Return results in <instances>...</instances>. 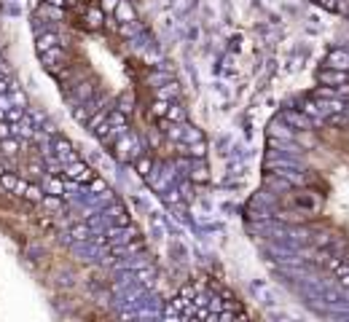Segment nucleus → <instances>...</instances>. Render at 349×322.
<instances>
[{"mask_svg": "<svg viewBox=\"0 0 349 322\" xmlns=\"http://www.w3.org/2000/svg\"><path fill=\"white\" fill-rule=\"evenodd\" d=\"M191 177H193V180H199V183H204V180H207V172H204V169H199V172H193Z\"/></svg>", "mask_w": 349, "mask_h": 322, "instance_id": "26", "label": "nucleus"}, {"mask_svg": "<svg viewBox=\"0 0 349 322\" xmlns=\"http://www.w3.org/2000/svg\"><path fill=\"white\" fill-rule=\"evenodd\" d=\"M43 204H46V207H51V209H57L62 204V199H59V193H51V196H43Z\"/></svg>", "mask_w": 349, "mask_h": 322, "instance_id": "12", "label": "nucleus"}, {"mask_svg": "<svg viewBox=\"0 0 349 322\" xmlns=\"http://www.w3.org/2000/svg\"><path fill=\"white\" fill-rule=\"evenodd\" d=\"M3 148H6V153H14V151H17V143H14V140H9V137H6V143H3Z\"/></svg>", "mask_w": 349, "mask_h": 322, "instance_id": "23", "label": "nucleus"}, {"mask_svg": "<svg viewBox=\"0 0 349 322\" xmlns=\"http://www.w3.org/2000/svg\"><path fill=\"white\" fill-rule=\"evenodd\" d=\"M59 43V35L57 33H43V35H38V51H49V49H54V46Z\"/></svg>", "mask_w": 349, "mask_h": 322, "instance_id": "5", "label": "nucleus"}, {"mask_svg": "<svg viewBox=\"0 0 349 322\" xmlns=\"http://www.w3.org/2000/svg\"><path fill=\"white\" fill-rule=\"evenodd\" d=\"M6 89H9V86H6L3 81H0V91H6Z\"/></svg>", "mask_w": 349, "mask_h": 322, "instance_id": "30", "label": "nucleus"}, {"mask_svg": "<svg viewBox=\"0 0 349 322\" xmlns=\"http://www.w3.org/2000/svg\"><path fill=\"white\" fill-rule=\"evenodd\" d=\"M3 172H6V169H3V164H0V175H3Z\"/></svg>", "mask_w": 349, "mask_h": 322, "instance_id": "31", "label": "nucleus"}, {"mask_svg": "<svg viewBox=\"0 0 349 322\" xmlns=\"http://www.w3.org/2000/svg\"><path fill=\"white\" fill-rule=\"evenodd\" d=\"M188 153H191V156H204V143L199 140L196 145H191V151H188Z\"/></svg>", "mask_w": 349, "mask_h": 322, "instance_id": "18", "label": "nucleus"}, {"mask_svg": "<svg viewBox=\"0 0 349 322\" xmlns=\"http://www.w3.org/2000/svg\"><path fill=\"white\" fill-rule=\"evenodd\" d=\"M167 116H169V119H172V121H183V111H180V108H172V105H169Z\"/></svg>", "mask_w": 349, "mask_h": 322, "instance_id": "15", "label": "nucleus"}, {"mask_svg": "<svg viewBox=\"0 0 349 322\" xmlns=\"http://www.w3.org/2000/svg\"><path fill=\"white\" fill-rule=\"evenodd\" d=\"M11 135H14V129L6 121H0V140H6V137H11Z\"/></svg>", "mask_w": 349, "mask_h": 322, "instance_id": "17", "label": "nucleus"}, {"mask_svg": "<svg viewBox=\"0 0 349 322\" xmlns=\"http://www.w3.org/2000/svg\"><path fill=\"white\" fill-rule=\"evenodd\" d=\"M70 237H73V239H89V229H86V226H75Z\"/></svg>", "mask_w": 349, "mask_h": 322, "instance_id": "13", "label": "nucleus"}, {"mask_svg": "<svg viewBox=\"0 0 349 322\" xmlns=\"http://www.w3.org/2000/svg\"><path fill=\"white\" fill-rule=\"evenodd\" d=\"M185 137H188V140H201V132L199 129H188V132H185Z\"/></svg>", "mask_w": 349, "mask_h": 322, "instance_id": "25", "label": "nucleus"}, {"mask_svg": "<svg viewBox=\"0 0 349 322\" xmlns=\"http://www.w3.org/2000/svg\"><path fill=\"white\" fill-rule=\"evenodd\" d=\"M110 212H113V218H115L119 223H127V215H124V209H121V207H113Z\"/></svg>", "mask_w": 349, "mask_h": 322, "instance_id": "20", "label": "nucleus"}, {"mask_svg": "<svg viewBox=\"0 0 349 322\" xmlns=\"http://www.w3.org/2000/svg\"><path fill=\"white\" fill-rule=\"evenodd\" d=\"M54 148H57V156H59V159H65V156H67L70 161H75V159H73V145H70L67 140H57V143H54Z\"/></svg>", "mask_w": 349, "mask_h": 322, "instance_id": "7", "label": "nucleus"}, {"mask_svg": "<svg viewBox=\"0 0 349 322\" xmlns=\"http://www.w3.org/2000/svg\"><path fill=\"white\" fill-rule=\"evenodd\" d=\"M135 169L140 172V175H148V172H151V159H148V156H143V159L135 164Z\"/></svg>", "mask_w": 349, "mask_h": 322, "instance_id": "11", "label": "nucleus"}, {"mask_svg": "<svg viewBox=\"0 0 349 322\" xmlns=\"http://www.w3.org/2000/svg\"><path fill=\"white\" fill-rule=\"evenodd\" d=\"M290 124H296V127H309V121H306V116H301V113H288L285 116Z\"/></svg>", "mask_w": 349, "mask_h": 322, "instance_id": "10", "label": "nucleus"}, {"mask_svg": "<svg viewBox=\"0 0 349 322\" xmlns=\"http://www.w3.org/2000/svg\"><path fill=\"white\" fill-rule=\"evenodd\" d=\"M336 11H349V0H338V3H336Z\"/></svg>", "mask_w": 349, "mask_h": 322, "instance_id": "28", "label": "nucleus"}, {"mask_svg": "<svg viewBox=\"0 0 349 322\" xmlns=\"http://www.w3.org/2000/svg\"><path fill=\"white\" fill-rule=\"evenodd\" d=\"M169 137H175V140H177V137H183V132L177 129V127H172V129H169Z\"/></svg>", "mask_w": 349, "mask_h": 322, "instance_id": "29", "label": "nucleus"}, {"mask_svg": "<svg viewBox=\"0 0 349 322\" xmlns=\"http://www.w3.org/2000/svg\"><path fill=\"white\" fill-rule=\"evenodd\" d=\"M49 185H51V191H54V193H62V180H51Z\"/></svg>", "mask_w": 349, "mask_h": 322, "instance_id": "27", "label": "nucleus"}, {"mask_svg": "<svg viewBox=\"0 0 349 322\" xmlns=\"http://www.w3.org/2000/svg\"><path fill=\"white\" fill-rule=\"evenodd\" d=\"M65 177L67 180H73V183H91L94 180V172H91V167H86L83 161H73L70 167L65 169Z\"/></svg>", "mask_w": 349, "mask_h": 322, "instance_id": "1", "label": "nucleus"}, {"mask_svg": "<svg viewBox=\"0 0 349 322\" xmlns=\"http://www.w3.org/2000/svg\"><path fill=\"white\" fill-rule=\"evenodd\" d=\"M167 111H169V105H164V102H156V105H153V113L156 116H167Z\"/></svg>", "mask_w": 349, "mask_h": 322, "instance_id": "19", "label": "nucleus"}, {"mask_svg": "<svg viewBox=\"0 0 349 322\" xmlns=\"http://www.w3.org/2000/svg\"><path fill=\"white\" fill-rule=\"evenodd\" d=\"M172 94H177V86L175 83H169L167 89H159V97L161 99H167V97H172Z\"/></svg>", "mask_w": 349, "mask_h": 322, "instance_id": "14", "label": "nucleus"}, {"mask_svg": "<svg viewBox=\"0 0 349 322\" xmlns=\"http://www.w3.org/2000/svg\"><path fill=\"white\" fill-rule=\"evenodd\" d=\"M325 62H328V67H336V70H349V54H346V51H341V49L330 51Z\"/></svg>", "mask_w": 349, "mask_h": 322, "instance_id": "3", "label": "nucleus"}, {"mask_svg": "<svg viewBox=\"0 0 349 322\" xmlns=\"http://www.w3.org/2000/svg\"><path fill=\"white\" fill-rule=\"evenodd\" d=\"M0 185H3L6 191H17L19 180H17V175H11V172H3V175H0Z\"/></svg>", "mask_w": 349, "mask_h": 322, "instance_id": "8", "label": "nucleus"}, {"mask_svg": "<svg viewBox=\"0 0 349 322\" xmlns=\"http://www.w3.org/2000/svg\"><path fill=\"white\" fill-rule=\"evenodd\" d=\"M107 121H110V124H115V127H124V124H127V119H124V111H121V113H113Z\"/></svg>", "mask_w": 349, "mask_h": 322, "instance_id": "16", "label": "nucleus"}, {"mask_svg": "<svg viewBox=\"0 0 349 322\" xmlns=\"http://www.w3.org/2000/svg\"><path fill=\"white\" fill-rule=\"evenodd\" d=\"M89 185H91V191H105V183H102V180H97V177L91 180Z\"/></svg>", "mask_w": 349, "mask_h": 322, "instance_id": "22", "label": "nucleus"}, {"mask_svg": "<svg viewBox=\"0 0 349 322\" xmlns=\"http://www.w3.org/2000/svg\"><path fill=\"white\" fill-rule=\"evenodd\" d=\"M115 6H119V0H102V11H115Z\"/></svg>", "mask_w": 349, "mask_h": 322, "instance_id": "21", "label": "nucleus"}, {"mask_svg": "<svg viewBox=\"0 0 349 322\" xmlns=\"http://www.w3.org/2000/svg\"><path fill=\"white\" fill-rule=\"evenodd\" d=\"M320 81L322 83H349V73L346 70H336V67H328L320 73Z\"/></svg>", "mask_w": 349, "mask_h": 322, "instance_id": "2", "label": "nucleus"}, {"mask_svg": "<svg viewBox=\"0 0 349 322\" xmlns=\"http://www.w3.org/2000/svg\"><path fill=\"white\" fill-rule=\"evenodd\" d=\"M22 196H25L27 201H43V191H41L38 185H27V188H25V193H22Z\"/></svg>", "mask_w": 349, "mask_h": 322, "instance_id": "9", "label": "nucleus"}, {"mask_svg": "<svg viewBox=\"0 0 349 322\" xmlns=\"http://www.w3.org/2000/svg\"><path fill=\"white\" fill-rule=\"evenodd\" d=\"M107 234H110V239H132L135 237V229H127V226L121 223V226H113Z\"/></svg>", "mask_w": 349, "mask_h": 322, "instance_id": "6", "label": "nucleus"}, {"mask_svg": "<svg viewBox=\"0 0 349 322\" xmlns=\"http://www.w3.org/2000/svg\"><path fill=\"white\" fill-rule=\"evenodd\" d=\"M102 119H105V113H99V116H94V119L89 121V127H91V129H97L99 124H102Z\"/></svg>", "mask_w": 349, "mask_h": 322, "instance_id": "24", "label": "nucleus"}, {"mask_svg": "<svg viewBox=\"0 0 349 322\" xmlns=\"http://www.w3.org/2000/svg\"><path fill=\"white\" fill-rule=\"evenodd\" d=\"M115 17H119V22H135V9L129 6V0H119V6H115Z\"/></svg>", "mask_w": 349, "mask_h": 322, "instance_id": "4", "label": "nucleus"}]
</instances>
